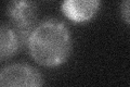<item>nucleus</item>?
Segmentation results:
<instances>
[{
  "mask_svg": "<svg viewBox=\"0 0 130 87\" xmlns=\"http://www.w3.org/2000/svg\"><path fill=\"white\" fill-rule=\"evenodd\" d=\"M72 47V36L66 25L52 19L38 24L27 45L31 58L44 67L64 63L71 55Z\"/></svg>",
  "mask_w": 130,
  "mask_h": 87,
  "instance_id": "obj_1",
  "label": "nucleus"
},
{
  "mask_svg": "<svg viewBox=\"0 0 130 87\" xmlns=\"http://www.w3.org/2000/svg\"><path fill=\"white\" fill-rule=\"evenodd\" d=\"M7 14L11 18L12 25L20 46H27L29 38L37 27V7L31 1H11L7 5Z\"/></svg>",
  "mask_w": 130,
  "mask_h": 87,
  "instance_id": "obj_2",
  "label": "nucleus"
},
{
  "mask_svg": "<svg viewBox=\"0 0 130 87\" xmlns=\"http://www.w3.org/2000/svg\"><path fill=\"white\" fill-rule=\"evenodd\" d=\"M43 80L37 69L26 63H13L0 72V87H42Z\"/></svg>",
  "mask_w": 130,
  "mask_h": 87,
  "instance_id": "obj_3",
  "label": "nucleus"
},
{
  "mask_svg": "<svg viewBox=\"0 0 130 87\" xmlns=\"http://www.w3.org/2000/svg\"><path fill=\"white\" fill-rule=\"evenodd\" d=\"M96 0H66L61 5V10L67 19L81 23L91 20L99 9Z\"/></svg>",
  "mask_w": 130,
  "mask_h": 87,
  "instance_id": "obj_4",
  "label": "nucleus"
},
{
  "mask_svg": "<svg viewBox=\"0 0 130 87\" xmlns=\"http://www.w3.org/2000/svg\"><path fill=\"white\" fill-rule=\"evenodd\" d=\"M19 48L21 46L13 28L9 24L3 23L0 27V59L5 60L12 57Z\"/></svg>",
  "mask_w": 130,
  "mask_h": 87,
  "instance_id": "obj_5",
  "label": "nucleus"
},
{
  "mask_svg": "<svg viewBox=\"0 0 130 87\" xmlns=\"http://www.w3.org/2000/svg\"><path fill=\"white\" fill-rule=\"evenodd\" d=\"M119 10H120L121 19L130 25V0H126V1L121 2Z\"/></svg>",
  "mask_w": 130,
  "mask_h": 87,
  "instance_id": "obj_6",
  "label": "nucleus"
}]
</instances>
